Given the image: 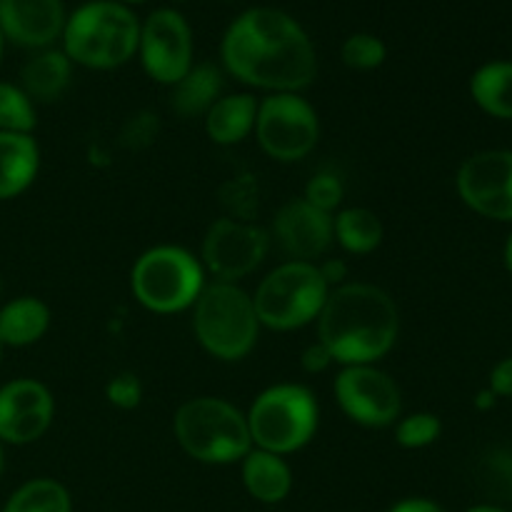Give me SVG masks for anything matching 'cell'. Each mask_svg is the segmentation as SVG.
<instances>
[{"label":"cell","mask_w":512,"mask_h":512,"mask_svg":"<svg viewBox=\"0 0 512 512\" xmlns=\"http://www.w3.org/2000/svg\"><path fill=\"white\" fill-rule=\"evenodd\" d=\"M225 70L265 93H303L318 75V55L303 25L278 8H250L220 43Z\"/></svg>","instance_id":"1"},{"label":"cell","mask_w":512,"mask_h":512,"mask_svg":"<svg viewBox=\"0 0 512 512\" xmlns=\"http://www.w3.org/2000/svg\"><path fill=\"white\" fill-rule=\"evenodd\" d=\"M315 323L335 363L378 365L398 343L400 310L378 285L343 283L330 290Z\"/></svg>","instance_id":"2"},{"label":"cell","mask_w":512,"mask_h":512,"mask_svg":"<svg viewBox=\"0 0 512 512\" xmlns=\"http://www.w3.org/2000/svg\"><path fill=\"white\" fill-rule=\"evenodd\" d=\"M140 20L118 0H90L68 15L63 53L90 70H113L138 53Z\"/></svg>","instance_id":"3"},{"label":"cell","mask_w":512,"mask_h":512,"mask_svg":"<svg viewBox=\"0 0 512 512\" xmlns=\"http://www.w3.org/2000/svg\"><path fill=\"white\" fill-rule=\"evenodd\" d=\"M173 433L183 453L205 465L240 463L253 450L243 410L213 395L185 400L175 410Z\"/></svg>","instance_id":"4"},{"label":"cell","mask_w":512,"mask_h":512,"mask_svg":"<svg viewBox=\"0 0 512 512\" xmlns=\"http://www.w3.org/2000/svg\"><path fill=\"white\" fill-rule=\"evenodd\" d=\"M190 310L195 340L210 358L238 363L258 345L263 325L255 313L253 295L238 283H208Z\"/></svg>","instance_id":"5"},{"label":"cell","mask_w":512,"mask_h":512,"mask_svg":"<svg viewBox=\"0 0 512 512\" xmlns=\"http://www.w3.org/2000/svg\"><path fill=\"white\" fill-rule=\"evenodd\" d=\"M253 448L275 455H293L315 438L320 425V405L313 390L303 383H275L250 403L248 413Z\"/></svg>","instance_id":"6"},{"label":"cell","mask_w":512,"mask_h":512,"mask_svg":"<svg viewBox=\"0 0 512 512\" xmlns=\"http://www.w3.org/2000/svg\"><path fill=\"white\" fill-rule=\"evenodd\" d=\"M208 285L200 258L180 245H155L130 270V290L145 310L175 315L190 310Z\"/></svg>","instance_id":"7"},{"label":"cell","mask_w":512,"mask_h":512,"mask_svg":"<svg viewBox=\"0 0 512 512\" xmlns=\"http://www.w3.org/2000/svg\"><path fill=\"white\" fill-rule=\"evenodd\" d=\"M330 295L318 263L285 260L270 270L253 293V305L263 328L288 333L315 323Z\"/></svg>","instance_id":"8"},{"label":"cell","mask_w":512,"mask_h":512,"mask_svg":"<svg viewBox=\"0 0 512 512\" xmlns=\"http://www.w3.org/2000/svg\"><path fill=\"white\" fill-rule=\"evenodd\" d=\"M255 140L275 163H298L320 140L318 110L300 93H270L258 100Z\"/></svg>","instance_id":"9"},{"label":"cell","mask_w":512,"mask_h":512,"mask_svg":"<svg viewBox=\"0 0 512 512\" xmlns=\"http://www.w3.org/2000/svg\"><path fill=\"white\" fill-rule=\"evenodd\" d=\"M270 248H273V240H270L268 228L255 220L223 215L205 230L200 263L205 273L215 275L220 283H238L265 263Z\"/></svg>","instance_id":"10"},{"label":"cell","mask_w":512,"mask_h":512,"mask_svg":"<svg viewBox=\"0 0 512 512\" xmlns=\"http://www.w3.org/2000/svg\"><path fill=\"white\" fill-rule=\"evenodd\" d=\"M335 403L360 428H390L403 413L398 383L378 365H343L333 383Z\"/></svg>","instance_id":"11"},{"label":"cell","mask_w":512,"mask_h":512,"mask_svg":"<svg viewBox=\"0 0 512 512\" xmlns=\"http://www.w3.org/2000/svg\"><path fill=\"white\" fill-rule=\"evenodd\" d=\"M138 55L150 80L175 85L193 68V30L173 8H160L140 23Z\"/></svg>","instance_id":"12"},{"label":"cell","mask_w":512,"mask_h":512,"mask_svg":"<svg viewBox=\"0 0 512 512\" xmlns=\"http://www.w3.org/2000/svg\"><path fill=\"white\" fill-rule=\"evenodd\" d=\"M455 188L470 210L512 223V150H483L460 165Z\"/></svg>","instance_id":"13"},{"label":"cell","mask_w":512,"mask_h":512,"mask_svg":"<svg viewBox=\"0 0 512 512\" xmlns=\"http://www.w3.org/2000/svg\"><path fill=\"white\" fill-rule=\"evenodd\" d=\"M55 418L48 385L35 378L10 380L0 388V443L30 445L43 438Z\"/></svg>","instance_id":"14"},{"label":"cell","mask_w":512,"mask_h":512,"mask_svg":"<svg viewBox=\"0 0 512 512\" xmlns=\"http://www.w3.org/2000/svg\"><path fill=\"white\" fill-rule=\"evenodd\" d=\"M268 233L290 260H308V263H318V258H323L335 243L333 215L323 213L303 198H293L280 205Z\"/></svg>","instance_id":"15"},{"label":"cell","mask_w":512,"mask_h":512,"mask_svg":"<svg viewBox=\"0 0 512 512\" xmlns=\"http://www.w3.org/2000/svg\"><path fill=\"white\" fill-rule=\"evenodd\" d=\"M63 0H0V33L23 48L45 50L63 38Z\"/></svg>","instance_id":"16"},{"label":"cell","mask_w":512,"mask_h":512,"mask_svg":"<svg viewBox=\"0 0 512 512\" xmlns=\"http://www.w3.org/2000/svg\"><path fill=\"white\" fill-rule=\"evenodd\" d=\"M240 478L250 498L263 505H278L293 490V470L283 455L253 448L240 460Z\"/></svg>","instance_id":"17"},{"label":"cell","mask_w":512,"mask_h":512,"mask_svg":"<svg viewBox=\"0 0 512 512\" xmlns=\"http://www.w3.org/2000/svg\"><path fill=\"white\" fill-rule=\"evenodd\" d=\"M255 115H258V98L250 93H223L215 100L213 108L203 115L205 135L215 145L243 143L255 130Z\"/></svg>","instance_id":"18"},{"label":"cell","mask_w":512,"mask_h":512,"mask_svg":"<svg viewBox=\"0 0 512 512\" xmlns=\"http://www.w3.org/2000/svg\"><path fill=\"white\" fill-rule=\"evenodd\" d=\"M40 170V148L33 135L0 133V200H13L33 185Z\"/></svg>","instance_id":"19"},{"label":"cell","mask_w":512,"mask_h":512,"mask_svg":"<svg viewBox=\"0 0 512 512\" xmlns=\"http://www.w3.org/2000/svg\"><path fill=\"white\" fill-rule=\"evenodd\" d=\"M50 328V308L35 295H20L0 308V343L3 348H28Z\"/></svg>","instance_id":"20"},{"label":"cell","mask_w":512,"mask_h":512,"mask_svg":"<svg viewBox=\"0 0 512 512\" xmlns=\"http://www.w3.org/2000/svg\"><path fill=\"white\" fill-rule=\"evenodd\" d=\"M73 63L63 50L45 48L23 65L20 88L28 93L33 103H53L70 85Z\"/></svg>","instance_id":"21"},{"label":"cell","mask_w":512,"mask_h":512,"mask_svg":"<svg viewBox=\"0 0 512 512\" xmlns=\"http://www.w3.org/2000/svg\"><path fill=\"white\" fill-rule=\"evenodd\" d=\"M223 95V73L213 63H198L170 85V105L183 118H203Z\"/></svg>","instance_id":"22"},{"label":"cell","mask_w":512,"mask_h":512,"mask_svg":"<svg viewBox=\"0 0 512 512\" xmlns=\"http://www.w3.org/2000/svg\"><path fill=\"white\" fill-rule=\"evenodd\" d=\"M335 243L350 255H370L383 245L385 228L378 213L370 208H340L333 215Z\"/></svg>","instance_id":"23"},{"label":"cell","mask_w":512,"mask_h":512,"mask_svg":"<svg viewBox=\"0 0 512 512\" xmlns=\"http://www.w3.org/2000/svg\"><path fill=\"white\" fill-rule=\"evenodd\" d=\"M470 95L483 113L512 120V63L493 60L480 65L470 78Z\"/></svg>","instance_id":"24"},{"label":"cell","mask_w":512,"mask_h":512,"mask_svg":"<svg viewBox=\"0 0 512 512\" xmlns=\"http://www.w3.org/2000/svg\"><path fill=\"white\" fill-rule=\"evenodd\" d=\"M3 512H73V500L58 480L35 478L10 495Z\"/></svg>","instance_id":"25"},{"label":"cell","mask_w":512,"mask_h":512,"mask_svg":"<svg viewBox=\"0 0 512 512\" xmlns=\"http://www.w3.org/2000/svg\"><path fill=\"white\" fill-rule=\"evenodd\" d=\"M38 125L35 103L20 85L0 83V133L33 135Z\"/></svg>","instance_id":"26"},{"label":"cell","mask_w":512,"mask_h":512,"mask_svg":"<svg viewBox=\"0 0 512 512\" xmlns=\"http://www.w3.org/2000/svg\"><path fill=\"white\" fill-rule=\"evenodd\" d=\"M443 435V420L435 413L420 410V413L400 415L395 423V443L405 450H423L438 443Z\"/></svg>","instance_id":"27"},{"label":"cell","mask_w":512,"mask_h":512,"mask_svg":"<svg viewBox=\"0 0 512 512\" xmlns=\"http://www.w3.org/2000/svg\"><path fill=\"white\" fill-rule=\"evenodd\" d=\"M478 480L495 500H512V448L490 450L478 468Z\"/></svg>","instance_id":"28"},{"label":"cell","mask_w":512,"mask_h":512,"mask_svg":"<svg viewBox=\"0 0 512 512\" xmlns=\"http://www.w3.org/2000/svg\"><path fill=\"white\" fill-rule=\"evenodd\" d=\"M340 58L350 70H375L388 58V48L378 35L353 33L350 38H345Z\"/></svg>","instance_id":"29"},{"label":"cell","mask_w":512,"mask_h":512,"mask_svg":"<svg viewBox=\"0 0 512 512\" xmlns=\"http://www.w3.org/2000/svg\"><path fill=\"white\" fill-rule=\"evenodd\" d=\"M345 198V185L340 175H335L333 170H318L313 178L305 183L303 200H308L310 205H315L323 213L335 215L343 205Z\"/></svg>","instance_id":"30"},{"label":"cell","mask_w":512,"mask_h":512,"mask_svg":"<svg viewBox=\"0 0 512 512\" xmlns=\"http://www.w3.org/2000/svg\"><path fill=\"white\" fill-rule=\"evenodd\" d=\"M220 195H223V205L228 208V218L255 220L253 215L258 213V183L253 180V175H243V178L225 183Z\"/></svg>","instance_id":"31"},{"label":"cell","mask_w":512,"mask_h":512,"mask_svg":"<svg viewBox=\"0 0 512 512\" xmlns=\"http://www.w3.org/2000/svg\"><path fill=\"white\" fill-rule=\"evenodd\" d=\"M143 395V383H140L138 375L128 373V370L113 375V378L105 383V400L118 410H135L143 403Z\"/></svg>","instance_id":"32"},{"label":"cell","mask_w":512,"mask_h":512,"mask_svg":"<svg viewBox=\"0 0 512 512\" xmlns=\"http://www.w3.org/2000/svg\"><path fill=\"white\" fill-rule=\"evenodd\" d=\"M333 363H335L333 355H330V350L325 348L320 340L310 343L308 348L303 350V355H300V368H303L308 375L325 373V370H328Z\"/></svg>","instance_id":"33"},{"label":"cell","mask_w":512,"mask_h":512,"mask_svg":"<svg viewBox=\"0 0 512 512\" xmlns=\"http://www.w3.org/2000/svg\"><path fill=\"white\" fill-rule=\"evenodd\" d=\"M490 390L498 398H512V358L500 360L490 373Z\"/></svg>","instance_id":"34"},{"label":"cell","mask_w":512,"mask_h":512,"mask_svg":"<svg viewBox=\"0 0 512 512\" xmlns=\"http://www.w3.org/2000/svg\"><path fill=\"white\" fill-rule=\"evenodd\" d=\"M320 268V275L325 278V283L330 285V290L338 288V285L348 283V265H345L343 258H330V260H323V263H318Z\"/></svg>","instance_id":"35"},{"label":"cell","mask_w":512,"mask_h":512,"mask_svg":"<svg viewBox=\"0 0 512 512\" xmlns=\"http://www.w3.org/2000/svg\"><path fill=\"white\" fill-rule=\"evenodd\" d=\"M388 512H445V510L428 498H405L400 500V503H395Z\"/></svg>","instance_id":"36"},{"label":"cell","mask_w":512,"mask_h":512,"mask_svg":"<svg viewBox=\"0 0 512 512\" xmlns=\"http://www.w3.org/2000/svg\"><path fill=\"white\" fill-rule=\"evenodd\" d=\"M495 400H498V395H495L493 390H483V393L478 395V400H475V405H478L480 410H488V408H493Z\"/></svg>","instance_id":"37"},{"label":"cell","mask_w":512,"mask_h":512,"mask_svg":"<svg viewBox=\"0 0 512 512\" xmlns=\"http://www.w3.org/2000/svg\"><path fill=\"white\" fill-rule=\"evenodd\" d=\"M505 268H508L512 275V233H510L508 243H505Z\"/></svg>","instance_id":"38"},{"label":"cell","mask_w":512,"mask_h":512,"mask_svg":"<svg viewBox=\"0 0 512 512\" xmlns=\"http://www.w3.org/2000/svg\"><path fill=\"white\" fill-rule=\"evenodd\" d=\"M468 512H508V510L498 508V505H475V508H470Z\"/></svg>","instance_id":"39"},{"label":"cell","mask_w":512,"mask_h":512,"mask_svg":"<svg viewBox=\"0 0 512 512\" xmlns=\"http://www.w3.org/2000/svg\"><path fill=\"white\" fill-rule=\"evenodd\" d=\"M3 468H5V455H3V443H0V475H3Z\"/></svg>","instance_id":"40"},{"label":"cell","mask_w":512,"mask_h":512,"mask_svg":"<svg viewBox=\"0 0 512 512\" xmlns=\"http://www.w3.org/2000/svg\"><path fill=\"white\" fill-rule=\"evenodd\" d=\"M118 3H123V5H140V3H145V0H118Z\"/></svg>","instance_id":"41"},{"label":"cell","mask_w":512,"mask_h":512,"mask_svg":"<svg viewBox=\"0 0 512 512\" xmlns=\"http://www.w3.org/2000/svg\"><path fill=\"white\" fill-rule=\"evenodd\" d=\"M3 45H5V38H3V33H0V58H3Z\"/></svg>","instance_id":"42"},{"label":"cell","mask_w":512,"mask_h":512,"mask_svg":"<svg viewBox=\"0 0 512 512\" xmlns=\"http://www.w3.org/2000/svg\"><path fill=\"white\" fill-rule=\"evenodd\" d=\"M0 355H3V343H0Z\"/></svg>","instance_id":"43"},{"label":"cell","mask_w":512,"mask_h":512,"mask_svg":"<svg viewBox=\"0 0 512 512\" xmlns=\"http://www.w3.org/2000/svg\"><path fill=\"white\" fill-rule=\"evenodd\" d=\"M175 3H185V0H175Z\"/></svg>","instance_id":"44"},{"label":"cell","mask_w":512,"mask_h":512,"mask_svg":"<svg viewBox=\"0 0 512 512\" xmlns=\"http://www.w3.org/2000/svg\"><path fill=\"white\" fill-rule=\"evenodd\" d=\"M0 293H3V283H0Z\"/></svg>","instance_id":"45"}]
</instances>
